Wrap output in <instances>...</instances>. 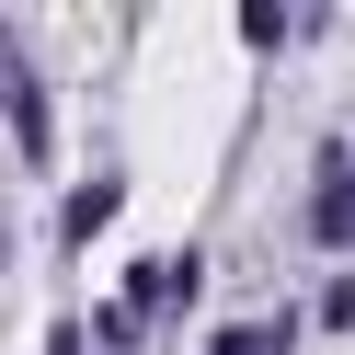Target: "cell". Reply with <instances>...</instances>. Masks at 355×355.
Instances as JSON below:
<instances>
[{
	"label": "cell",
	"mask_w": 355,
	"mask_h": 355,
	"mask_svg": "<svg viewBox=\"0 0 355 355\" xmlns=\"http://www.w3.org/2000/svg\"><path fill=\"white\" fill-rule=\"evenodd\" d=\"M103 218H115V184H80V195H69V241H92Z\"/></svg>",
	"instance_id": "obj_4"
},
{
	"label": "cell",
	"mask_w": 355,
	"mask_h": 355,
	"mask_svg": "<svg viewBox=\"0 0 355 355\" xmlns=\"http://www.w3.org/2000/svg\"><path fill=\"white\" fill-rule=\"evenodd\" d=\"M286 332H298V321H241V332H218L207 355H286Z\"/></svg>",
	"instance_id": "obj_3"
},
{
	"label": "cell",
	"mask_w": 355,
	"mask_h": 355,
	"mask_svg": "<svg viewBox=\"0 0 355 355\" xmlns=\"http://www.w3.org/2000/svg\"><path fill=\"white\" fill-rule=\"evenodd\" d=\"M309 230H321V241H355V161H344V149L321 161V195H309Z\"/></svg>",
	"instance_id": "obj_1"
},
{
	"label": "cell",
	"mask_w": 355,
	"mask_h": 355,
	"mask_svg": "<svg viewBox=\"0 0 355 355\" xmlns=\"http://www.w3.org/2000/svg\"><path fill=\"white\" fill-rule=\"evenodd\" d=\"M12 138H24V161H46V92H35V69H12Z\"/></svg>",
	"instance_id": "obj_2"
}]
</instances>
